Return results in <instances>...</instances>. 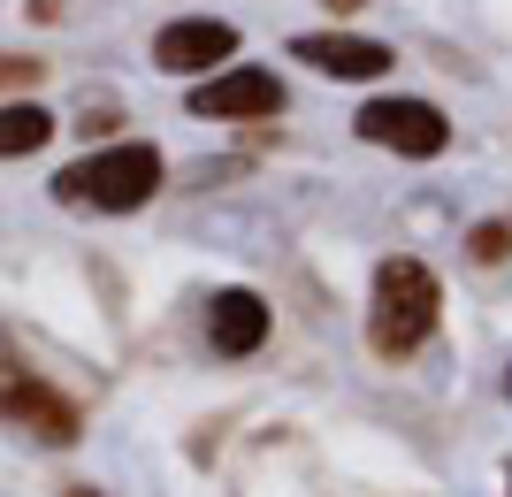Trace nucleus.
Listing matches in <instances>:
<instances>
[{"mask_svg": "<svg viewBox=\"0 0 512 497\" xmlns=\"http://www.w3.org/2000/svg\"><path fill=\"white\" fill-rule=\"evenodd\" d=\"M46 138H54V115H46L39 100H8V108H0V161H23V153H39Z\"/></svg>", "mask_w": 512, "mask_h": 497, "instance_id": "obj_8", "label": "nucleus"}, {"mask_svg": "<svg viewBox=\"0 0 512 497\" xmlns=\"http://www.w3.org/2000/svg\"><path fill=\"white\" fill-rule=\"evenodd\" d=\"M352 123H360L367 146H390V153H406V161H436L451 146L444 108H428V100H367Z\"/></svg>", "mask_w": 512, "mask_h": 497, "instance_id": "obj_3", "label": "nucleus"}, {"mask_svg": "<svg viewBox=\"0 0 512 497\" xmlns=\"http://www.w3.org/2000/svg\"><path fill=\"white\" fill-rule=\"evenodd\" d=\"M62 497H100V490H85V482H77V490H62Z\"/></svg>", "mask_w": 512, "mask_h": 497, "instance_id": "obj_13", "label": "nucleus"}, {"mask_svg": "<svg viewBox=\"0 0 512 497\" xmlns=\"http://www.w3.org/2000/svg\"><path fill=\"white\" fill-rule=\"evenodd\" d=\"M207 337H214L222 360H253V352L268 345V306H260V291H214Z\"/></svg>", "mask_w": 512, "mask_h": 497, "instance_id": "obj_6", "label": "nucleus"}, {"mask_svg": "<svg viewBox=\"0 0 512 497\" xmlns=\"http://www.w3.org/2000/svg\"><path fill=\"white\" fill-rule=\"evenodd\" d=\"M192 115H207V123H260V115H283V85L268 69H222V77L192 85Z\"/></svg>", "mask_w": 512, "mask_h": 497, "instance_id": "obj_5", "label": "nucleus"}, {"mask_svg": "<svg viewBox=\"0 0 512 497\" xmlns=\"http://www.w3.org/2000/svg\"><path fill=\"white\" fill-rule=\"evenodd\" d=\"M230 54H237V23L222 16H176L153 31V69H169V77H207Z\"/></svg>", "mask_w": 512, "mask_h": 497, "instance_id": "obj_4", "label": "nucleus"}, {"mask_svg": "<svg viewBox=\"0 0 512 497\" xmlns=\"http://www.w3.org/2000/svg\"><path fill=\"white\" fill-rule=\"evenodd\" d=\"M505 390H512V375H505Z\"/></svg>", "mask_w": 512, "mask_h": 497, "instance_id": "obj_14", "label": "nucleus"}, {"mask_svg": "<svg viewBox=\"0 0 512 497\" xmlns=\"http://www.w3.org/2000/svg\"><path fill=\"white\" fill-rule=\"evenodd\" d=\"M436 306H444V283L428 276L421 260H383L375 268V299H367V345L383 352V360H406V352L428 345V329H436Z\"/></svg>", "mask_w": 512, "mask_h": 497, "instance_id": "obj_1", "label": "nucleus"}, {"mask_svg": "<svg viewBox=\"0 0 512 497\" xmlns=\"http://www.w3.org/2000/svg\"><path fill=\"white\" fill-rule=\"evenodd\" d=\"M77 130H85V138H92V130H115V108H107V100L92 108V100H85V123H77Z\"/></svg>", "mask_w": 512, "mask_h": 497, "instance_id": "obj_11", "label": "nucleus"}, {"mask_svg": "<svg viewBox=\"0 0 512 497\" xmlns=\"http://www.w3.org/2000/svg\"><path fill=\"white\" fill-rule=\"evenodd\" d=\"M161 176L169 169H161L153 146H100L54 176V199L62 207H92V215H130V207H146L161 192Z\"/></svg>", "mask_w": 512, "mask_h": 497, "instance_id": "obj_2", "label": "nucleus"}, {"mask_svg": "<svg viewBox=\"0 0 512 497\" xmlns=\"http://www.w3.org/2000/svg\"><path fill=\"white\" fill-rule=\"evenodd\" d=\"M39 77H46L39 54H0V92H8V85H39Z\"/></svg>", "mask_w": 512, "mask_h": 497, "instance_id": "obj_9", "label": "nucleus"}, {"mask_svg": "<svg viewBox=\"0 0 512 497\" xmlns=\"http://www.w3.org/2000/svg\"><path fill=\"white\" fill-rule=\"evenodd\" d=\"M291 54L314 62L321 77H383L398 62L383 39H344V31H306V39H291Z\"/></svg>", "mask_w": 512, "mask_h": 497, "instance_id": "obj_7", "label": "nucleus"}, {"mask_svg": "<svg viewBox=\"0 0 512 497\" xmlns=\"http://www.w3.org/2000/svg\"><path fill=\"white\" fill-rule=\"evenodd\" d=\"M512 245H505V222H482V230H474V260H505Z\"/></svg>", "mask_w": 512, "mask_h": 497, "instance_id": "obj_10", "label": "nucleus"}, {"mask_svg": "<svg viewBox=\"0 0 512 497\" xmlns=\"http://www.w3.org/2000/svg\"><path fill=\"white\" fill-rule=\"evenodd\" d=\"M329 8H337V16H352V8H367V0H329Z\"/></svg>", "mask_w": 512, "mask_h": 497, "instance_id": "obj_12", "label": "nucleus"}]
</instances>
